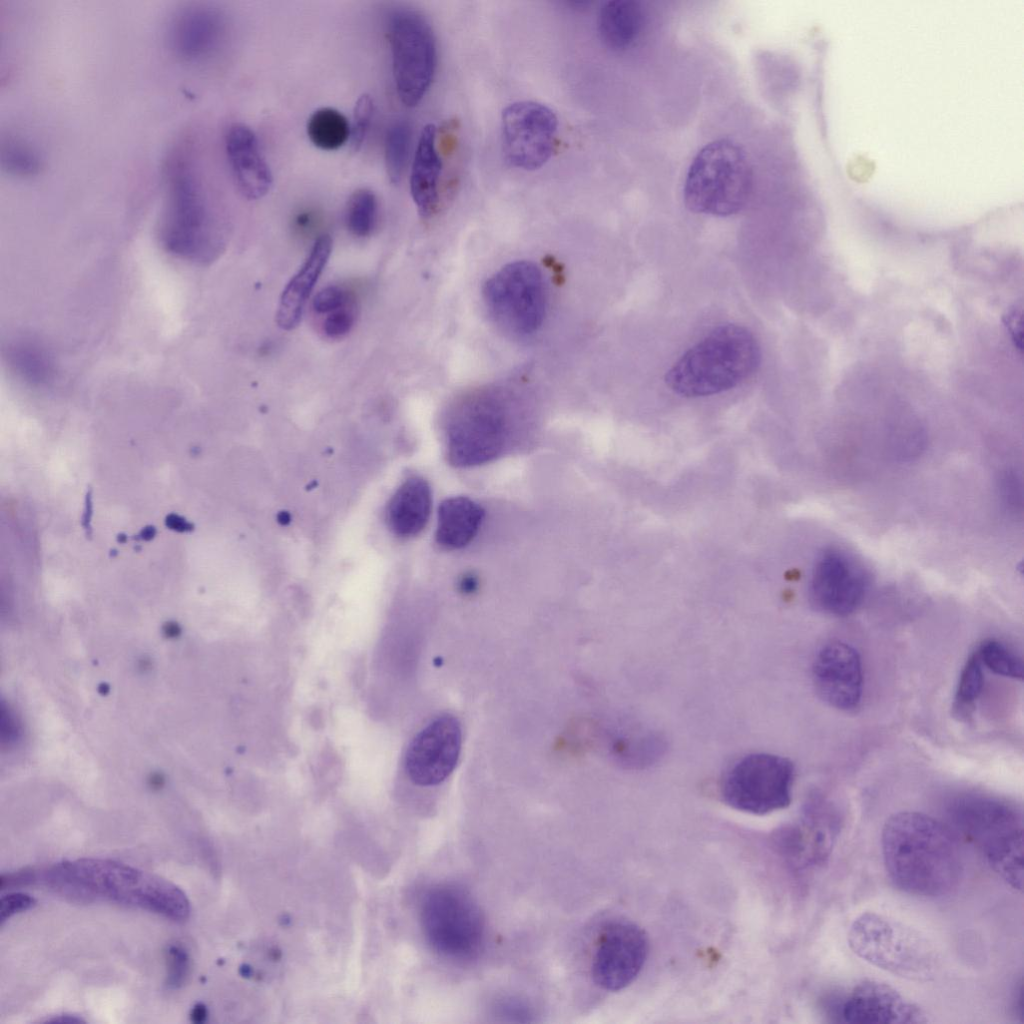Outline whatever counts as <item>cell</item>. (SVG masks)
Returning a JSON list of instances; mask_svg holds the SVG:
<instances>
[{
    "instance_id": "8",
    "label": "cell",
    "mask_w": 1024,
    "mask_h": 1024,
    "mask_svg": "<svg viewBox=\"0 0 1024 1024\" xmlns=\"http://www.w3.org/2000/svg\"><path fill=\"white\" fill-rule=\"evenodd\" d=\"M516 424L497 395L480 393L452 407L445 426V450L455 467H473L503 455L516 441Z\"/></svg>"
},
{
    "instance_id": "3",
    "label": "cell",
    "mask_w": 1024,
    "mask_h": 1024,
    "mask_svg": "<svg viewBox=\"0 0 1024 1024\" xmlns=\"http://www.w3.org/2000/svg\"><path fill=\"white\" fill-rule=\"evenodd\" d=\"M166 170V198L159 227L162 247L191 263L214 262L225 250L226 238L196 171L181 154L169 161Z\"/></svg>"
},
{
    "instance_id": "14",
    "label": "cell",
    "mask_w": 1024,
    "mask_h": 1024,
    "mask_svg": "<svg viewBox=\"0 0 1024 1024\" xmlns=\"http://www.w3.org/2000/svg\"><path fill=\"white\" fill-rule=\"evenodd\" d=\"M840 831V818L834 806L821 797H813L801 818L776 834V846L789 865L805 870L823 865L831 855Z\"/></svg>"
},
{
    "instance_id": "27",
    "label": "cell",
    "mask_w": 1024,
    "mask_h": 1024,
    "mask_svg": "<svg viewBox=\"0 0 1024 1024\" xmlns=\"http://www.w3.org/2000/svg\"><path fill=\"white\" fill-rule=\"evenodd\" d=\"M642 11L632 0H612L603 4L597 28L602 42L613 50L629 47L642 27Z\"/></svg>"
},
{
    "instance_id": "11",
    "label": "cell",
    "mask_w": 1024,
    "mask_h": 1024,
    "mask_svg": "<svg viewBox=\"0 0 1024 1024\" xmlns=\"http://www.w3.org/2000/svg\"><path fill=\"white\" fill-rule=\"evenodd\" d=\"M794 765L782 756L753 753L735 762L721 783V796L730 807L764 815L789 806Z\"/></svg>"
},
{
    "instance_id": "20",
    "label": "cell",
    "mask_w": 1024,
    "mask_h": 1024,
    "mask_svg": "<svg viewBox=\"0 0 1024 1024\" xmlns=\"http://www.w3.org/2000/svg\"><path fill=\"white\" fill-rule=\"evenodd\" d=\"M225 36L226 21L220 11L207 6H190L173 17L168 42L181 60L200 63L215 56Z\"/></svg>"
},
{
    "instance_id": "22",
    "label": "cell",
    "mask_w": 1024,
    "mask_h": 1024,
    "mask_svg": "<svg viewBox=\"0 0 1024 1024\" xmlns=\"http://www.w3.org/2000/svg\"><path fill=\"white\" fill-rule=\"evenodd\" d=\"M331 251V237L327 234L320 235L314 241L299 270L285 286L276 311V323L281 329L289 331L299 325L306 302L328 262Z\"/></svg>"
},
{
    "instance_id": "32",
    "label": "cell",
    "mask_w": 1024,
    "mask_h": 1024,
    "mask_svg": "<svg viewBox=\"0 0 1024 1024\" xmlns=\"http://www.w3.org/2000/svg\"><path fill=\"white\" fill-rule=\"evenodd\" d=\"M31 343H20L9 352V361L15 371L32 384H43L52 376V364L47 354Z\"/></svg>"
},
{
    "instance_id": "21",
    "label": "cell",
    "mask_w": 1024,
    "mask_h": 1024,
    "mask_svg": "<svg viewBox=\"0 0 1024 1024\" xmlns=\"http://www.w3.org/2000/svg\"><path fill=\"white\" fill-rule=\"evenodd\" d=\"M225 148L233 178L242 195L249 200L265 196L272 185V174L255 133L244 124H234L226 134Z\"/></svg>"
},
{
    "instance_id": "36",
    "label": "cell",
    "mask_w": 1024,
    "mask_h": 1024,
    "mask_svg": "<svg viewBox=\"0 0 1024 1024\" xmlns=\"http://www.w3.org/2000/svg\"><path fill=\"white\" fill-rule=\"evenodd\" d=\"M355 302L354 294L340 285H329L320 290L312 301V309L317 315H327Z\"/></svg>"
},
{
    "instance_id": "34",
    "label": "cell",
    "mask_w": 1024,
    "mask_h": 1024,
    "mask_svg": "<svg viewBox=\"0 0 1024 1024\" xmlns=\"http://www.w3.org/2000/svg\"><path fill=\"white\" fill-rule=\"evenodd\" d=\"M983 666L993 673L1022 680L1024 666L1022 659L998 640L988 639L981 643L976 651Z\"/></svg>"
},
{
    "instance_id": "42",
    "label": "cell",
    "mask_w": 1024,
    "mask_h": 1024,
    "mask_svg": "<svg viewBox=\"0 0 1024 1024\" xmlns=\"http://www.w3.org/2000/svg\"><path fill=\"white\" fill-rule=\"evenodd\" d=\"M206 1015V1008L202 1004H198L191 1012V1019L195 1023H201L205 1020Z\"/></svg>"
},
{
    "instance_id": "35",
    "label": "cell",
    "mask_w": 1024,
    "mask_h": 1024,
    "mask_svg": "<svg viewBox=\"0 0 1024 1024\" xmlns=\"http://www.w3.org/2000/svg\"><path fill=\"white\" fill-rule=\"evenodd\" d=\"M373 100L368 94L361 95L354 107L352 125L350 126V141L354 152L363 145L373 115Z\"/></svg>"
},
{
    "instance_id": "7",
    "label": "cell",
    "mask_w": 1024,
    "mask_h": 1024,
    "mask_svg": "<svg viewBox=\"0 0 1024 1024\" xmlns=\"http://www.w3.org/2000/svg\"><path fill=\"white\" fill-rule=\"evenodd\" d=\"M752 187V167L745 151L730 140H716L694 157L684 184V202L694 213L729 216L746 205Z\"/></svg>"
},
{
    "instance_id": "15",
    "label": "cell",
    "mask_w": 1024,
    "mask_h": 1024,
    "mask_svg": "<svg viewBox=\"0 0 1024 1024\" xmlns=\"http://www.w3.org/2000/svg\"><path fill=\"white\" fill-rule=\"evenodd\" d=\"M869 582L867 571L854 557L841 549L829 548L814 565L810 599L826 614L847 616L863 602Z\"/></svg>"
},
{
    "instance_id": "2",
    "label": "cell",
    "mask_w": 1024,
    "mask_h": 1024,
    "mask_svg": "<svg viewBox=\"0 0 1024 1024\" xmlns=\"http://www.w3.org/2000/svg\"><path fill=\"white\" fill-rule=\"evenodd\" d=\"M36 884L70 902L107 900L162 915L176 922L190 912L185 893L170 881L111 860L83 858L36 871Z\"/></svg>"
},
{
    "instance_id": "28",
    "label": "cell",
    "mask_w": 1024,
    "mask_h": 1024,
    "mask_svg": "<svg viewBox=\"0 0 1024 1024\" xmlns=\"http://www.w3.org/2000/svg\"><path fill=\"white\" fill-rule=\"evenodd\" d=\"M307 135L316 147L328 151L336 150L349 139L350 125L347 118L338 110L330 107L320 108L313 112L308 120Z\"/></svg>"
},
{
    "instance_id": "12",
    "label": "cell",
    "mask_w": 1024,
    "mask_h": 1024,
    "mask_svg": "<svg viewBox=\"0 0 1024 1024\" xmlns=\"http://www.w3.org/2000/svg\"><path fill=\"white\" fill-rule=\"evenodd\" d=\"M484 300L494 321L515 336L534 333L546 312V289L539 268L529 261L509 263L484 286Z\"/></svg>"
},
{
    "instance_id": "16",
    "label": "cell",
    "mask_w": 1024,
    "mask_h": 1024,
    "mask_svg": "<svg viewBox=\"0 0 1024 1024\" xmlns=\"http://www.w3.org/2000/svg\"><path fill=\"white\" fill-rule=\"evenodd\" d=\"M649 950L645 932L636 924L614 921L597 939L592 960V978L602 989L619 991L641 972Z\"/></svg>"
},
{
    "instance_id": "17",
    "label": "cell",
    "mask_w": 1024,
    "mask_h": 1024,
    "mask_svg": "<svg viewBox=\"0 0 1024 1024\" xmlns=\"http://www.w3.org/2000/svg\"><path fill=\"white\" fill-rule=\"evenodd\" d=\"M462 745L460 722L452 715L435 718L411 741L405 757L410 780L419 786L443 782L454 770Z\"/></svg>"
},
{
    "instance_id": "9",
    "label": "cell",
    "mask_w": 1024,
    "mask_h": 1024,
    "mask_svg": "<svg viewBox=\"0 0 1024 1024\" xmlns=\"http://www.w3.org/2000/svg\"><path fill=\"white\" fill-rule=\"evenodd\" d=\"M421 926L431 948L440 956L457 962L476 958L484 943L482 912L463 887L441 883L423 897Z\"/></svg>"
},
{
    "instance_id": "31",
    "label": "cell",
    "mask_w": 1024,
    "mask_h": 1024,
    "mask_svg": "<svg viewBox=\"0 0 1024 1024\" xmlns=\"http://www.w3.org/2000/svg\"><path fill=\"white\" fill-rule=\"evenodd\" d=\"M412 130L405 120H397L387 129L385 137V165L387 175L394 184L399 183L405 171L411 148Z\"/></svg>"
},
{
    "instance_id": "29",
    "label": "cell",
    "mask_w": 1024,
    "mask_h": 1024,
    "mask_svg": "<svg viewBox=\"0 0 1024 1024\" xmlns=\"http://www.w3.org/2000/svg\"><path fill=\"white\" fill-rule=\"evenodd\" d=\"M984 685L983 665L974 652L965 662L956 687L952 710L959 720L969 719Z\"/></svg>"
},
{
    "instance_id": "38",
    "label": "cell",
    "mask_w": 1024,
    "mask_h": 1024,
    "mask_svg": "<svg viewBox=\"0 0 1024 1024\" xmlns=\"http://www.w3.org/2000/svg\"><path fill=\"white\" fill-rule=\"evenodd\" d=\"M355 320L356 303L354 302L325 315L322 320L321 329L326 337L340 339L351 331Z\"/></svg>"
},
{
    "instance_id": "18",
    "label": "cell",
    "mask_w": 1024,
    "mask_h": 1024,
    "mask_svg": "<svg viewBox=\"0 0 1024 1024\" xmlns=\"http://www.w3.org/2000/svg\"><path fill=\"white\" fill-rule=\"evenodd\" d=\"M812 679L818 695L841 711L855 710L863 693V667L857 650L833 640L823 645L812 664Z\"/></svg>"
},
{
    "instance_id": "13",
    "label": "cell",
    "mask_w": 1024,
    "mask_h": 1024,
    "mask_svg": "<svg viewBox=\"0 0 1024 1024\" xmlns=\"http://www.w3.org/2000/svg\"><path fill=\"white\" fill-rule=\"evenodd\" d=\"M557 130L558 118L548 106L535 101L511 103L501 117L507 162L526 171L540 169L554 152Z\"/></svg>"
},
{
    "instance_id": "41",
    "label": "cell",
    "mask_w": 1024,
    "mask_h": 1024,
    "mask_svg": "<svg viewBox=\"0 0 1024 1024\" xmlns=\"http://www.w3.org/2000/svg\"><path fill=\"white\" fill-rule=\"evenodd\" d=\"M1001 497L1006 504L1016 507L1021 503V488L1016 476L1012 473L1005 474L1000 481Z\"/></svg>"
},
{
    "instance_id": "5",
    "label": "cell",
    "mask_w": 1024,
    "mask_h": 1024,
    "mask_svg": "<svg viewBox=\"0 0 1024 1024\" xmlns=\"http://www.w3.org/2000/svg\"><path fill=\"white\" fill-rule=\"evenodd\" d=\"M957 832L1011 888L1023 890V817L1012 804L982 794H963L947 809Z\"/></svg>"
},
{
    "instance_id": "30",
    "label": "cell",
    "mask_w": 1024,
    "mask_h": 1024,
    "mask_svg": "<svg viewBox=\"0 0 1024 1024\" xmlns=\"http://www.w3.org/2000/svg\"><path fill=\"white\" fill-rule=\"evenodd\" d=\"M43 160L25 139L9 137L1 147V166L8 174L26 178L39 174Z\"/></svg>"
},
{
    "instance_id": "25",
    "label": "cell",
    "mask_w": 1024,
    "mask_h": 1024,
    "mask_svg": "<svg viewBox=\"0 0 1024 1024\" xmlns=\"http://www.w3.org/2000/svg\"><path fill=\"white\" fill-rule=\"evenodd\" d=\"M484 510L473 500L463 497L445 499L438 511L436 542L449 550L468 545L478 533Z\"/></svg>"
},
{
    "instance_id": "23",
    "label": "cell",
    "mask_w": 1024,
    "mask_h": 1024,
    "mask_svg": "<svg viewBox=\"0 0 1024 1024\" xmlns=\"http://www.w3.org/2000/svg\"><path fill=\"white\" fill-rule=\"evenodd\" d=\"M437 128L427 124L420 134L410 174V192L419 214L423 218L434 215L438 209L439 182L442 160L437 150Z\"/></svg>"
},
{
    "instance_id": "4",
    "label": "cell",
    "mask_w": 1024,
    "mask_h": 1024,
    "mask_svg": "<svg viewBox=\"0 0 1024 1024\" xmlns=\"http://www.w3.org/2000/svg\"><path fill=\"white\" fill-rule=\"evenodd\" d=\"M760 358L758 342L747 328L723 324L687 350L667 371L665 382L683 397L718 394L747 379Z\"/></svg>"
},
{
    "instance_id": "33",
    "label": "cell",
    "mask_w": 1024,
    "mask_h": 1024,
    "mask_svg": "<svg viewBox=\"0 0 1024 1024\" xmlns=\"http://www.w3.org/2000/svg\"><path fill=\"white\" fill-rule=\"evenodd\" d=\"M377 218V199L366 188L356 190L349 198L345 221L351 234L366 237L373 231Z\"/></svg>"
},
{
    "instance_id": "39",
    "label": "cell",
    "mask_w": 1024,
    "mask_h": 1024,
    "mask_svg": "<svg viewBox=\"0 0 1024 1024\" xmlns=\"http://www.w3.org/2000/svg\"><path fill=\"white\" fill-rule=\"evenodd\" d=\"M167 979L169 988L181 987L189 973V957L186 950L179 945H171L166 952Z\"/></svg>"
},
{
    "instance_id": "19",
    "label": "cell",
    "mask_w": 1024,
    "mask_h": 1024,
    "mask_svg": "<svg viewBox=\"0 0 1024 1024\" xmlns=\"http://www.w3.org/2000/svg\"><path fill=\"white\" fill-rule=\"evenodd\" d=\"M843 1021L861 1024H922L927 1013L892 986L871 979L859 982L845 999Z\"/></svg>"
},
{
    "instance_id": "24",
    "label": "cell",
    "mask_w": 1024,
    "mask_h": 1024,
    "mask_svg": "<svg viewBox=\"0 0 1024 1024\" xmlns=\"http://www.w3.org/2000/svg\"><path fill=\"white\" fill-rule=\"evenodd\" d=\"M432 507L429 484L420 476L407 478L390 498L386 522L398 537L418 535L426 526Z\"/></svg>"
},
{
    "instance_id": "10",
    "label": "cell",
    "mask_w": 1024,
    "mask_h": 1024,
    "mask_svg": "<svg viewBox=\"0 0 1024 1024\" xmlns=\"http://www.w3.org/2000/svg\"><path fill=\"white\" fill-rule=\"evenodd\" d=\"M395 88L408 107L418 105L427 93L436 70L437 46L434 31L418 11L398 9L387 23Z\"/></svg>"
},
{
    "instance_id": "26",
    "label": "cell",
    "mask_w": 1024,
    "mask_h": 1024,
    "mask_svg": "<svg viewBox=\"0 0 1024 1024\" xmlns=\"http://www.w3.org/2000/svg\"><path fill=\"white\" fill-rule=\"evenodd\" d=\"M666 749V739L660 732L641 726L620 729L610 739L613 757L630 769H645L657 763Z\"/></svg>"
},
{
    "instance_id": "37",
    "label": "cell",
    "mask_w": 1024,
    "mask_h": 1024,
    "mask_svg": "<svg viewBox=\"0 0 1024 1024\" xmlns=\"http://www.w3.org/2000/svg\"><path fill=\"white\" fill-rule=\"evenodd\" d=\"M493 1015L505 1022H531L534 1011L526 1001L516 996H501L492 1005Z\"/></svg>"
},
{
    "instance_id": "40",
    "label": "cell",
    "mask_w": 1024,
    "mask_h": 1024,
    "mask_svg": "<svg viewBox=\"0 0 1024 1024\" xmlns=\"http://www.w3.org/2000/svg\"><path fill=\"white\" fill-rule=\"evenodd\" d=\"M34 905L35 899L25 893H11L3 896L0 901L1 926L12 915L26 911Z\"/></svg>"
},
{
    "instance_id": "6",
    "label": "cell",
    "mask_w": 1024,
    "mask_h": 1024,
    "mask_svg": "<svg viewBox=\"0 0 1024 1024\" xmlns=\"http://www.w3.org/2000/svg\"><path fill=\"white\" fill-rule=\"evenodd\" d=\"M847 942L867 963L910 981H932L939 970V953L925 935L874 911L863 912L853 920Z\"/></svg>"
},
{
    "instance_id": "44",
    "label": "cell",
    "mask_w": 1024,
    "mask_h": 1024,
    "mask_svg": "<svg viewBox=\"0 0 1024 1024\" xmlns=\"http://www.w3.org/2000/svg\"><path fill=\"white\" fill-rule=\"evenodd\" d=\"M81 1021L82 1020L80 1018H77L75 1016H70V1015H62V1016H58V1017H55L53 1019L47 1020V1022H61V1023H78V1022H81Z\"/></svg>"
},
{
    "instance_id": "43",
    "label": "cell",
    "mask_w": 1024,
    "mask_h": 1024,
    "mask_svg": "<svg viewBox=\"0 0 1024 1024\" xmlns=\"http://www.w3.org/2000/svg\"><path fill=\"white\" fill-rule=\"evenodd\" d=\"M460 585H461V588H462L463 591H465V592H472L475 589V587L477 586V582H476V580L473 577H471V576L467 577L466 576V577H463Z\"/></svg>"
},
{
    "instance_id": "1",
    "label": "cell",
    "mask_w": 1024,
    "mask_h": 1024,
    "mask_svg": "<svg viewBox=\"0 0 1024 1024\" xmlns=\"http://www.w3.org/2000/svg\"><path fill=\"white\" fill-rule=\"evenodd\" d=\"M955 835L941 821L915 811L891 815L881 834L887 875L901 891L937 898L952 892L962 874Z\"/></svg>"
}]
</instances>
